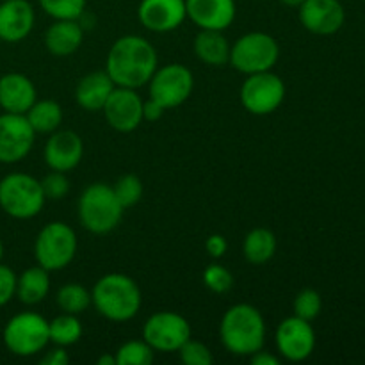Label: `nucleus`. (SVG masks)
<instances>
[{
    "instance_id": "f257e3e1",
    "label": "nucleus",
    "mask_w": 365,
    "mask_h": 365,
    "mask_svg": "<svg viewBox=\"0 0 365 365\" xmlns=\"http://www.w3.org/2000/svg\"><path fill=\"white\" fill-rule=\"evenodd\" d=\"M157 68L159 57L155 46L135 34L118 38L106 59V71L120 88H143L148 84Z\"/></svg>"
},
{
    "instance_id": "f03ea898",
    "label": "nucleus",
    "mask_w": 365,
    "mask_h": 365,
    "mask_svg": "<svg viewBox=\"0 0 365 365\" xmlns=\"http://www.w3.org/2000/svg\"><path fill=\"white\" fill-rule=\"evenodd\" d=\"M221 344L235 356H252L266 344V323L257 307L232 305L220 324Z\"/></svg>"
},
{
    "instance_id": "7ed1b4c3",
    "label": "nucleus",
    "mask_w": 365,
    "mask_h": 365,
    "mask_svg": "<svg viewBox=\"0 0 365 365\" xmlns=\"http://www.w3.org/2000/svg\"><path fill=\"white\" fill-rule=\"evenodd\" d=\"M91 302L102 317L113 323H127L138 316L143 294L134 278L123 273H109L96 280Z\"/></svg>"
},
{
    "instance_id": "20e7f679",
    "label": "nucleus",
    "mask_w": 365,
    "mask_h": 365,
    "mask_svg": "<svg viewBox=\"0 0 365 365\" xmlns=\"http://www.w3.org/2000/svg\"><path fill=\"white\" fill-rule=\"evenodd\" d=\"M125 209L118 202L113 185H88L77 203V216L82 227L95 235H106L120 225Z\"/></svg>"
},
{
    "instance_id": "39448f33",
    "label": "nucleus",
    "mask_w": 365,
    "mask_h": 365,
    "mask_svg": "<svg viewBox=\"0 0 365 365\" xmlns=\"http://www.w3.org/2000/svg\"><path fill=\"white\" fill-rule=\"evenodd\" d=\"M41 180L29 173L14 171L0 180V209L14 220H31L45 207Z\"/></svg>"
},
{
    "instance_id": "423d86ee",
    "label": "nucleus",
    "mask_w": 365,
    "mask_h": 365,
    "mask_svg": "<svg viewBox=\"0 0 365 365\" xmlns=\"http://www.w3.org/2000/svg\"><path fill=\"white\" fill-rule=\"evenodd\" d=\"M77 248L78 241L73 228L64 221H52V223L45 225L36 235V262L50 273L63 271L73 262Z\"/></svg>"
},
{
    "instance_id": "0eeeda50",
    "label": "nucleus",
    "mask_w": 365,
    "mask_h": 365,
    "mask_svg": "<svg viewBox=\"0 0 365 365\" xmlns=\"http://www.w3.org/2000/svg\"><path fill=\"white\" fill-rule=\"evenodd\" d=\"M2 337L7 351L29 359L50 344L48 321L38 312H20L7 321Z\"/></svg>"
},
{
    "instance_id": "6e6552de",
    "label": "nucleus",
    "mask_w": 365,
    "mask_h": 365,
    "mask_svg": "<svg viewBox=\"0 0 365 365\" xmlns=\"http://www.w3.org/2000/svg\"><path fill=\"white\" fill-rule=\"evenodd\" d=\"M280 59V45L267 32H248L230 48V66L245 75L269 71Z\"/></svg>"
},
{
    "instance_id": "1a4fd4ad",
    "label": "nucleus",
    "mask_w": 365,
    "mask_h": 365,
    "mask_svg": "<svg viewBox=\"0 0 365 365\" xmlns=\"http://www.w3.org/2000/svg\"><path fill=\"white\" fill-rule=\"evenodd\" d=\"M242 107L255 116H267L285 100V82L273 70L246 75L239 93Z\"/></svg>"
},
{
    "instance_id": "9d476101",
    "label": "nucleus",
    "mask_w": 365,
    "mask_h": 365,
    "mask_svg": "<svg viewBox=\"0 0 365 365\" xmlns=\"http://www.w3.org/2000/svg\"><path fill=\"white\" fill-rule=\"evenodd\" d=\"M143 339L159 353H177L191 339V324L177 312L152 314L143 324Z\"/></svg>"
},
{
    "instance_id": "9b49d317",
    "label": "nucleus",
    "mask_w": 365,
    "mask_h": 365,
    "mask_svg": "<svg viewBox=\"0 0 365 365\" xmlns=\"http://www.w3.org/2000/svg\"><path fill=\"white\" fill-rule=\"evenodd\" d=\"M148 86L150 98L159 102L168 110L187 102L195 89V77L187 66L171 63L163 68H157Z\"/></svg>"
},
{
    "instance_id": "f8f14e48",
    "label": "nucleus",
    "mask_w": 365,
    "mask_h": 365,
    "mask_svg": "<svg viewBox=\"0 0 365 365\" xmlns=\"http://www.w3.org/2000/svg\"><path fill=\"white\" fill-rule=\"evenodd\" d=\"M274 344L282 359L289 362H303L312 355L316 348V331L310 321L291 316L278 324Z\"/></svg>"
},
{
    "instance_id": "ddd939ff",
    "label": "nucleus",
    "mask_w": 365,
    "mask_h": 365,
    "mask_svg": "<svg viewBox=\"0 0 365 365\" xmlns=\"http://www.w3.org/2000/svg\"><path fill=\"white\" fill-rule=\"evenodd\" d=\"M36 132L25 114H0V163L14 164L31 153Z\"/></svg>"
},
{
    "instance_id": "4468645a",
    "label": "nucleus",
    "mask_w": 365,
    "mask_h": 365,
    "mask_svg": "<svg viewBox=\"0 0 365 365\" xmlns=\"http://www.w3.org/2000/svg\"><path fill=\"white\" fill-rule=\"evenodd\" d=\"M143 102L145 100L138 95L135 89L116 88L107 98L102 113L107 125L116 132H134L143 123Z\"/></svg>"
},
{
    "instance_id": "2eb2a0df",
    "label": "nucleus",
    "mask_w": 365,
    "mask_h": 365,
    "mask_svg": "<svg viewBox=\"0 0 365 365\" xmlns=\"http://www.w3.org/2000/svg\"><path fill=\"white\" fill-rule=\"evenodd\" d=\"M298 14L303 27L317 36L335 34L346 20V11L339 0H303Z\"/></svg>"
},
{
    "instance_id": "dca6fc26",
    "label": "nucleus",
    "mask_w": 365,
    "mask_h": 365,
    "mask_svg": "<svg viewBox=\"0 0 365 365\" xmlns=\"http://www.w3.org/2000/svg\"><path fill=\"white\" fill-rule=\"evenodd\" d=\"M43 157H45L46 166L52 171L70 173L81 164L84 157V143L77 132L57 128L46 139Z\"/></svg>"
},
{
    "instance_id": "f3484780",
    "label": "nucleus",
    "mask_w": 365,
    "mask_h": 365,
    "mask_svg": "<svg viewBox=\"0 0 365 365\" xmlns=\"http://www.w3.org/2000/svg\"><path fill=\"white\" fill-rule=\"evenodd\" d=\"M138 18L143 27L152 32L177 31L187 20L185 0H141Z\"/></svg>"
},
{
    "instance_id": "a211bd4d",
    "label": "nucleus",
    "mask_w": 365,
    "mask_h": 365,
    "mask_svg": "<svg viewBox=\"0 0 365 365\" xmlns=\"http://www.w3.org/2000/svg\"><path fill=\"white\" fill-rule=\"evenodd\" d=\"M185 11L200 31H227L237 16L235 0H185Z\"/></svg>"
},
{
    "instance_id": "6ab92c4d",
    "label": "nucleus",
    "mask_w": 365,
    "mask_h": 365,
    "mask_svg": "<svg viewBox=\"0 0 365 365\" xmlns=\"http://www.w3.org/2000/svg\"><path fill=\"white\" fill-rule=\"evenodd\" d=\"M36 11L29 0H0V39L20 43L34 29Z\"/></svg>"
},
{
    "instance_id": "aec40b11",
    "label": "nucleus",
    "mask_w": 365,
    "mask_h": 365,
    "mask_svg": "<svg viewBox=\"0 0 365 365\" xmlns=\"http://www.w3.org/2000/svg\"><path fill=\"white\" fill-rule=\"evenodd\" d=\"M36 86L24 73H6L0 77V107L4 113L25 114L38 100Z\"/></svg>"
},
{
    "instance_id": "412c9836",
    "label": "nucleus",
    "mask_w": 365,
    "mask_h": 365,
    "mask_svg": "<svg viewBox=\"0 0 365 365\" xmlns=\"http://www.w3.org/2000/svg\"><path fill=\"white\" fill-rule=\"evenodd\" d=\"M114 88L116 84L110 81L106 70L91 71L78 81L77 88H75V102L88 113H96V110L103 109Z\"/></svg>"
},
{
    "instance_id": "4be33fe9",
    "label": "nucleus",
    "mask_w": 365,
    "mask_h": 365,
    "mask_svg": "<svg viewBox=\"0 0 365 365\" xmlns=\"http://www.w3.org/2000/svg\"><path fill=\"white\" fill-rule=\"evenodd\" d=\"M84 41V27L78 20H56L45 32V46L52 56H73Z\"/></svg>"
},
{
    "instance_id": "5701e85b",
    "label": "nucleus",
    "mask_w": 365,
    "mask_h": 365,
    "mask_svg": "<svg viewBox=\"0 0 365 365\" xmlns=\"http://www.w3.org/2000/svg\"><path fill=\"white\" fill-rule=\"evenodd\" d=\"M230 48L232 45L223 36V31H200L192 43L195 56L203 64L214 68L230 63Z\"/></svg>"
},
{
    "instance_id": "b1692460",
    "label": "nucleus",
    "mask_w": 365,
    "mask_h": 365,
    "mask_svg": "<svg viewBox=\"0 0 365 365\" xmlns=\"http://www.w3.org/2000/svg\"><path fill=\"white\" fill-rule=\"evenodd\" d=\"M50 292V271L45 267H27L16 280V298L24 305H38Z\"/></svg>"
},
{
    "instance_id": "393cba45",
    "label": "nucleus",
    "mask_w": 365,
    "mask_h": 365,
    "mask_svg": "<svg viewBox=\"0 0 365 365\" xmlns=\"http://www.w3.org/2000/svg\"><path fill=\"white\" fill-rule=\"evenodd\" d=\"M242 253H245V259L253 266L269 262L277 253V235L267 228H253L246 234Z\"/></svg>"
},
{
    "instance_id": "a878e982",
    "label": "nucleus",
    "mask_w": 365,
    "mask_h": 365,
    "mask_svg": "<svg viewBox=\"0 0 365 365\" xmlns=\"http://www.w3.org/2000/svg\"><path fill=\"white\" fill-rule=\"evenodd\" d=\"M25 118L36 134H52L63 123V107L56 100H36Z\"/></svg>"
},
{
    "instance_id": "bb28decb",
    "label": "nucleus",
    "mask_w": 365,
    "mask_h": 365,
    "mask_svg": "<svg viewBox=\"0 0 365 365\" xmlns=\"http://www.w3.org/2000/svg\"><path fill=\"white\" fill-rule=\"evenodd\" d=\"M82 323L78 321L77 316L73 314H61V316L53 317L48 321V335L50 342L53 346H63V348H70V346L77 344L82 337Z\"/></svg>"
},
{
    "instance_id": "cd10ccee",
    "label": "nucleus",
    "mask_w": 365,
    "mask_h": 365,
    "mask_svg": "<svg viewBox=\"0 0 365 365\" xmlns=\"http://www.w3.org/2000/svg\"><path fill=\"white\" fill-rule=\"evenodd\" d=\"M57 307L63 310L64 314H84L89 307L93 305L91 302V291L81 284H66L57 291L56 296Z\"/></svg>"
},
{
    "instance_id": "c85d7f7f",
    "label": "nucleus",
    "mask_w": 365,
    "mask_h": 365,
    "mask_svg": "<svg viewBox=\"0 0 365 365\" xmlns=\"http://www.w3.org/2000/svg\"><path fill=\"white\" fill-rule=\"evenodd\" d=\"M116 365H150L155 359L152 346L143 341H128L116 351Z\"/></svg>"
},
{
    "instance_id": "c756f323",
    "label": "nucleus",
    "mask_w": 365,
    "mask_h": 365,
    "mask_svg": "<svg viewBox=\"0 0 365 365\" xmlns=\"http://www.w3.org/2000/svg\"><path fill=\"white\" fill-rule=\"evenodd\" d=\"M39 7L53 20H81L88 0H38Z\"/></svg>"
},
{
    "instance_id": "7c9ffc66",
    "label": "nucleus",
    "mask_w": 365,
    "mask_h": 365,
    "mask_svg": "<svg viewBox=\"0 0 365 365\" xmlns=\"http://www.w3.org/2000/svg\"><path fill=\"white\" fill-rule=\"evenodd\" d=\"M113 189L123 209H130V207L138 205L143 198V182L134 173L121 175L116 184L113 185Z\"/></svg>"
},
{
    "instance_id": "2f4dec72",
    "label": "nucleus",
    "mask_w": 365,
    "mask_h": 365,
    "mask_svg": "<svg viewBox=\"0 0 365 365\" xmlns=\"http://www.w3.org/2000/svg\"><path fill=\"white\" fill-rule=\"evenodd\" d=\"M323 309V299L321 294L314 289H303L294 299V316L302 317L305 321H314L321 314Z\"/></svg>"
},
{
    "instance_id": "473e14b6",
    "label": "nucleus",
    "mask_w": 365,
    "mask_h": 365,
    "mask_svg": "<svg viewBox=\"0 0 365 365\" xmlns=\"http://www.w3.org/2000/svg\"><path fill=\"white\" fill-rule=\"evenodd\" d=\"M203 284L209 291L216 292V294H225L234 287V277L227 267L220 266V264H210L203 271Z\"/></svg>"
},
{
    "instance_id": "72a5a7b5",
    "label": "nucleus",
    "mask_w": 365,
    "mask_h": 365,
    "mask_svg": "<svg viewBox=\"0 0 365 365\" xmlns=\"http://www.w3.org/2000/svg\"><path fill=\"white\" fill-rule=\"evenodd\" d=\"M177 353L185 365H210L214 362L210 349L203 342L192 341V339H189Z\"/></svg>"
},
{
    "instance_id": "f704fd0d",
    "label": "nucleus",
    "mask_w": 365,
    "mask_h": 365,
    "mask_svg": "<svg viewBox=\"0 0 365 365\" xmlns=\"http://www.w3.org/2000/svg\"><path fill=\"white\" fill-rule=\"evenodd\" d=\"M43 192L46 200H61L70 191V180L63 171H52L41 180Z\"/></svg>"
},
{
    "instance_id": "c9c22d12",
    "label": "nucleus",
    "mask_w": 365,
    "mask_h": 365,
    "mask_svg": "<svg viewBox=\"0 0 365 365\" xmlns=\"http://www.w3.org/2000/svg\"><path fill=\"white\" fill-rule=\"evenodd\" d=\"M16 273L0 262V307L7 305L16 296Z\"/></svg>"
},
{
    "instance_id": "e433bc0d",
    "label": "nucleus",
    "mask_w": 365,
    "mask_h": 365,
    "mask_svg": "<svg viewBox=\"0 0 365 365\" xmlns=\"http://www.w3.org/2000/svg\"><path fill=\"white\" fill-rule=\"evenodd\" d=\"M227 250H228V242L223 235L214 234V235H210V237H207L205 252L209 253L212 259H221V257H225Z\"/></svg>"
},
{
    "instance_id": "4c0bfd02",
    "label": "nucleus",
    "mask_w": 365,
    "mask_h": 365,
    "mask_svg": "<svg viewBox=\"0 0 365 365\" xmlns=\"http://www.w3.org/2000/svg\"><path fill=\"white\" fill-rule=\"evenodd\" d=\"M68 362H70V356H68L66 348H63V346H53L41 359L43 365H66Z\"/></svg>"
},
{
    "instance_id": "58836bf2",
    "label": "nucleus",
    "mask_w": 365,
    "mask_h": 365,
    "mask_svg": "<svg viewBox=\"0 0 365 365\" xmlns=\"http://www.w3.org/2000/svg\"><path fill=\"white\" fill-rule=\"evenodd\" d=\"M164 113H166V109L153 98L143 102V120L145 121H159L164 116Z\"/></svg>"
},
{
    "instance_id": "ea45409f",
    "label": "nucleus",
    "mask_w": 365,
    "mask_h": 365,
    "mask_svg": "<svg viewBox=\"0 0 365 365\" xmlns=\"http://www.w3.org/2000/svg\"><path fill=\"white\" fill-rule=\"evenodd\" d=\"M250 362H252V365H278L280 364V359L262 348L250 356Z\"/></svg>"
},
{
    "instance_id": "a19ab883",
    "label": "nucleus",
    "mask_w": 365,
    "mask_h": 365,
    "mask_svg": "<svg viewBox=\"0 0 365 365\" xmlns=\"http://www.w3.org/2000/svg\"><path fill=\"white\" fill-rule=\"evenodd\" d=\"M96 362H98V365H116V356L110 355V353H106Z\"/></svg>"
},
{
    "instance_id": "79ce46f5",
    "label": "nucleus",
    "mask_w": 365,
    "mask_h": 365,
    "mask_svg": "<svg viewBox=\"0 0 365 365\" xmlns=\"http://www.w3.org/2000/svg\"><path fill=\"white\" fill-rule=\"evenodd\" d=\"M278 2L287 7H299L303 4V0H278Z\"/></svg>"
},
{
    "instance_id": "37998d69",
    "label": "nucleus",
    "mask_w": 365,
    "mask_h": 365,
    "mask_svg": "<svg viewBox=\"0 0 365 365\" xmlns=\"http://www.w3.org/2000/svg\"><path fill=\"white\" fill-rule=\"evenodd\" d=\"M2 257H4V245H2V239H0V262H2Z\"/></svg>"
},
{
    "instance_id": "c03bdc74",
    "label": "nucleus",
    "mask_w": 365,
    "mask_h": 365,
    "mask_svg": "<svg viewBox=\"0 0 365 365\" xmlns=\"http://www.w3.org/2000/svg\"><path fill=\"white\" fill-rule=\"evenodd\" d=\"M0 45H2V39H0Z\"/></svg>"
}]
</instances>
